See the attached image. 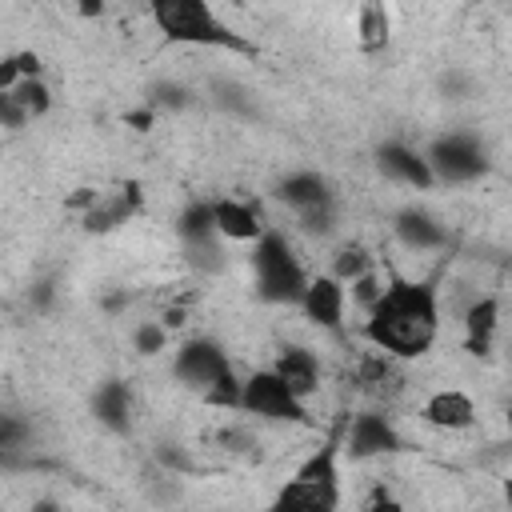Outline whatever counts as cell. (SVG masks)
Here are the masks:
<instances>
[{"label":"cell","mask_w":512,"mask_h":512,"mask_svg":"<svg viewBox=\"0 0 512 512\" xmlns=\"http://www.w3.org/2000/svg\"><path fill=\"white\" fill-rule=\"evenodd\" d=\"M440 332V300L428 280L388 276L384 296L364 320V336L376 344V352L396 360H416L436 344Z\"/></svg>","instance_id":"1"},{"label":"cell","mask_w":512,"mask_h":512,"mask_svg":"<svg viewBox=\"0 0 512 512\" xmlns=\"http://www.w3.org/2000/svg\"><path fill=\"white\" fill-rule=\"evenodd\" d=\"M152 20L160 28V36L168 44H192V48H228V52H248L252 56V44L228 28L212 4L204 0H156L152 4Z\"/></svg>","instance_id":"2"},{"label":"cell","mask_w":512,"mask_h":512,"mask_svg":"<svg viewBox=\"0 0 512 512\" xmlns=\"http://www.w3.org/2000/svg\"><path fill=\"white\" fill-rule=\"evenodd\" d=\"M252 272H256V292L268 304H300L308 292V280H312L300 268V260L292 256L288 240L272 228L252 248Z\"/></svg>","instance_id":"3"},{"label":"cell","mask_w":512,"mask_h":512,"mask_svg":"<svg viewBox=\"0 0 512 512\" xmlns=\"http://www.w3.org/2000/svg\"><path fill=\"white\" fill-rule=\"evenodd\" d=\"M240 412L260 416V420H276V424H308V404L300 396H292V388L272 372V368H256L244 380V404Z\"/></svg>","instance_id":"4"},{"label":"cell","mask_w":512,"mask_h":512,"mask_svg":"<svg viewBox=\"0 0 512 512\" xmlns=\"http://www.w3.org/2000/svg\"><path fill=\"white\" fill-rule=\"evenodd\" d=\"M428 164H432V176L436 184H468L476 176L488 172V156H484V144L472 136V132H448V136H436L428 144Z\"/></svg>","instance_id":"5"},{"label":"cell","mask_w":512,"mask_h":512,"mask_svg":"<svg viewBox=\"0 0 512 512\" xmlns=\"http://www.w3.org/2000/svg\"><path fill=\"white\" fill-rule=\"evenodd\" d=\"M232 368V360L224 356V348L208 336H196V340H184L180 352L172 356V376L196 392H208L224 372Z\"/></svg>","instance_id":"6"},{"label":"cell","mask_w":512,"mask_h":512,"mask_svg":"<svg viewBox=\"0 0 512 512\" xmlns=\"http://www.w3.org/2000/svg\"><path fill=\"white\" fill-rule=\"evenodd\" d=\"M376 164H380V172H384L388 180L408 184V188H416V192L436 188V176H432L428 156H424L420 148L404 144V140H384V144L376 148Z\"/></svg>","instance_id":"7"},{"label":"cell","mask_w":512,"mask_h":512,"mask_svg":"<svg viewBox=\"0 0 512 512\" xmlns=\"http://www.w3.org/2000/svg\"><path fill=\"white\" fill-rule=\"evenodd\" d=\"M264 512H340V484H320L292 472Z\"/></svg>","instance_id":"8"},{"label":"cell","mask_w":512,"mask_h":512,"mask_svg":"<svg viewBox=\"0 0 512 512\" xmlns=\"http://www.w3.org/2000/svg\"><path fill=\"white\" fill-rule=\"evenodd\" d=\"M400 432L392 428L388 416L380 412H360L352 424H348V436H344V452L352 460H372V456H388V452H400Z\"/></svg>","instance_id":"9"},{"label":"cell","mask_w":512,"mask_h":512,"mask_svg":"<svg viewBox=\"0 0 512 512\" xmlns=\"http://www.w3.org/2000/svg\"><path fill=\"white\" fill-rule=\"evenodd\" d=\"M344 308H348V288H344L336 276H312V280H308V292H304V300H300V312H304L316 328L340 332V328H344Z\"/></svg>","instance_id":"10"},{"label":"cell","mask_w":512,"mask_h":512,"mask_svg":"<svg viewBox=\"0 0 512 512\" xmlns=\"http://www.w3.org/2000/svg\"><path fill=\"white\" fill-rule=\"evenodd\" d=\"M140 200H144V192H140V184H136V180L120 184L116 192H104V196H100V204H96L92 212H84V216H80V220H84V232H112V228L128 224V216H136V212H140Z\"/></svg>","instance_id":"11"},{"label":"cell","mask_w":512,"mask_h":512,"mask_svg":"<svg viewBox=\"0 0 512 512\" xmlns=\"http://www.w3.org/2000/svg\"><path fill=\"white\" fill-rule=\"evenodd\" d=\"M212 212H216V232L220 240H236V244H256L268 228L260 220V212L248 204V200H236V196H220L212 200Z\"/></svg>","instance_id":"12"},{"label":"cell","mask_w":512,"mask_h":512,"mask_svg":"<svg viewBox=\"0 0 512 512\" xmlns=\"http://www.w3.org/2000/svg\"><path fill=\"white\" fill-rule=\"evenodd\" d=\"M272 372H276V376L292 388V396H300V400H308V396L320 388V360H316V352L304 348V344L280 348V356L272 360Z\"/></svg>","instance_id":"13"},{"label":"cell","mask_w":512,"mask_h":512,"mask_svg":"<svg viewBox=\"0 0 512 512\" xmlns=\"http://www.w3.org/2000/svg\"><path fill=\"white\" fill-rule=\"evenodd\" d=\"M420 416H424V424H432V428L464 432V428H472V420H476V404H472V396L460 392V388H440V392H432V396L424 400Z\"/></svg>","instance_id":"14"},{"label":"cell","mask_w":512,"mask_h":512,"mask_svg":"<svg viewBox=\"0 0 512 512\" xmlns=\"http://www.w3.org/2000/svg\"><path fill=\"white\" fill-rule=\"evenodd\" d=\"M392 232H396V240H400L404 248H412V252H432V248H444V244H448V228H444L432 212H424V208H404V212H396Z\"/></svg>","instance_id":"15"},{"label":"cell","mask_w":512,"mask_h":512,"mask_svg":"<svg viewBox=\"0 0 512 512\" xmlns=\"http://www.w3.org/2000/svg\"><path fill=\"white\" fill-rule=\"evenodd\" d=\"M276 200L288 204L296 216L308 212V208H320V204H332V184L320 176V172H288L280 184H276Z\"/></svg>","instance_id":"16"},{"label":"cell","mask_w":512,"mask_h":512,"mask_svg":"<svg viewBox=\"0 0 512 512\" xmlns=\"http://www.w3.org/2000/svg\"><path fill=\"white\" fill-rule=\"evenodd\" d=\"M496 328H500V300L496 296H476L464 308V352L488 356Z\"/></svg>","instance_id":"17"},{"label":"cell","mask_w":512,"mask_h":512,"mask_svg":"<svg viewBox=\"0 0 512 512\" xmlns=\"http://www.w3.org/2000/svg\"><path fill=\"white\" fill-rule=\"evenodd\" d=\"M92 412H96V420L108 428V432H128V424H132V392H128V384L124 380H104V384H96V392H92Z\"/></svg>","instance_id":"18"},{"label":"cell","mask_w":512,"mask_h":512,"mask_svg":"<svg viewBox=\"0 0 512 512\" xmlns=\"http://www.w3.org/2000/svg\"><path fill=\"white\" fill-rule=\"evenodd\" d=\"M356 40H360V52H368V56H376V52L388 48V40H392V16H388L384 4H364L360 8V16H356Z\"/></svg>","instance_id":"19"},{"label":"cell","mask_w":512,"mask_h":512,"mask_svg":"<svg viewBox=\"0 0 512 512\" xmlns=\"http://www.w3.org/2000/svg\"><path fill=\"white\" fill-rule=\"evenodd\" d=\"M176 232L184 236V244H204V240H220L216 232V212H212V200H192L180 220H176Z\"/></svg>","instance_id":"20"},{"label":"cell","mask_w":512,"mask_h":512,"mask_svg":"<svg viewBox=\"0 0 512 512\" xmlns=\"http://www.w3.org/2000/svg\"><path fill=\"white\" fill-rule=\"evenodd\" d=\"M340 444L336 440H328L324 448H316L308 460H300V468H296V476H304V480H320V484H340Z\"/></svg>","instance_id":"21"},{"label":"cell","mask_w":512,"mask_h":512,"mask_svg":"<svg viewBox=\"0 0 512 512\" xmlns=\"http://www.w3.org/2000/svg\"><path fill=\"white\" fill-rule=\"evenodd\" d=\"M8 96L28 112V120H40V116H48V112H52V92H48V84H44V80H20Z\"/></svg>","instance_id":"22"},{"label":"cell","mask_w":512,"mask_h":512,"mask_svg":"<svg viewBox=\"0 0 512 512\" xmlns=\"http://www.w3.org/2000/svg\"><path fill=\"white\" fill-rule=\"evenodd\" d=\"M364 272H372V256L360 248V244H348V248H340L336 252V260H332V272L328 276H336L344 288L352 284V280H360Z\"/></svg>","instance_id":"23"},{"label":"cell","mask_w":512,"mask_h":512,"mask_svg":"<svg viewBox=\"0 0 512 512\" xmlns=\"http://www.w3.org/2000/svg\"><path fill=\"white\" fill-rule=\"evenodd\" d=\"M200 396H204V404H212V408H240V404H244V380L228 368V372H224L208 392H200Z\"/></svg>","instance_id":"24"},{"label":"cell","mask_w":512,"mask_h":512,"mask_svg":"<svg viewBox=\"0 0 512 512\" xmlns=\"http://www.w3.org/2000/svg\"><path fill=\"white\" fill-rule=\"evenodd\" d=\"M164 344H168V328H164L160 320H140V324L132 328V348H136L140 356H160Z\"/></svg>","instance_id":"25"},{"label":"cell","mask_w":512,"mask_h":512,"mask_svg":"<svg viewBox=\"0 0 512 512\" xmlns=\"http://www.w3.org/2000/svg\"><path fill=\"white\" fill-rule=\"evenodd\" d=\"M156 112H184L188 104H192V92L184 88V84H176V80H160L156 88H152V100H148Z\"/></svg>","instance_id":"26"},{"label":"cell","mask_w":512,"mask_h":512,"mask_svg":"<svg viewBox=\"0 0 512 512\" xmlns=\"http://www.w3.org/2000/svg\"><path fill=\"white\" fill-rule=\"evenodd\" d=\"M300 228H304L308 236H332V232H336V200L300 212Z\"/></svg>","instance_id":"27"},{"label":"cell","mask_w":512,"mask_h":512,"mask_svg":"<svg viewBox=\"0 0 512 512\" xmlns=\"http://www.w3.org/2000/svg\"><path fill=\"white\" fill-rule=\"evenodd\" d=\"M348 292H352V304H360L364 312H372V308H376V300L384 296V280H380V276H376V268H372V272H364L360 280H352V284H348Z\"/></svg>","instance_id":"28"},{"label":"cell","mask_w":512,"mask_h":512,"mask_svg":"<svg viewBox=\"0 0 512 512\" xmlns=\"http://www.w3.org/2000/svg\"><path fill=\"white\" fill-rule=\"evenodd\" d=\"M0 124H4L8 132H20V128L28 124V112H24L8 92H0Z\"/></svg>","instance_id":"29"},{"label":"cell","mask_w":512,"mask_h":512,"mask_svg":"<svg viewBox=\"0 0 512 512\" xmlns=\"http://www.w3.org/2000/svg\"><path fill=\"white\" fill-rule=\"evenodd\" d=\"M16 64H20V76L24 80H44V64H40V56L36 52H16Z\"/></svg>","instance_id":"30"},{"label":"cell","mask_w":512,"mask_h":512,"mask_svg":"<svg viewBox=\"0 0 512 512\" xmlns=\"http://www.w3.org/2000/svg\"><path fill=\"white\" fill-rule=\"evenodd\" d=\"M124 124H128V128H136V132H148V128L156 124V108H152V104H144V108H132V112L124 116Z\"/></svg>","instance_id":"31"},{"label":"cell","mask_w":512,"mask_h":512,"mask_svg":"<svg viewBox=\"0 0 512 512\" xmlns=\"http://www.w3.org/2000/svg\"><path fill=\"white\" fill-rule=\"evenodd\" d=\"M368 512H404V504H400L392 492L376 488V492H372V504H368Z\"/></svg>","instance_id":"32"},{"label":"cell","mask_w":512,"mask_h":512,"mask_svg":"<svg viewBox=\"0 0 512 512\" xmlns=\"http://www.w3.org/2000/svg\"><path fill=\"white\" fill-rule=\"evenodd\" d=\"M444 92H456L452 100H464V96H468V80H464L460 72H448V76H444Z\"/></svg>","instance_id":"33"},{"label":"cell","mask_w":512,"mask_h":512,"mask_svg":"<svg viewBox=\"0 0 512 512\" xmlns=\"http://www.w3.org/2000/svg\"><path fill=\"white\" fill-rule=\"evenodd\" d=\"M28 512H64V504H56V500H48V496H44V500H36Z\"/></svg>","instance_id":"34"},{"label":"cell","mask_w":512,"mask_h":512,"mask_svg":"<svg viewBox=\"0 0 512 512\" xmlns=\"http://www.w3.org/2000/svg\"><path fill=\"white\" fill-rule=\"evenodd\" d=\"M124 304H128V296H124V292H116V296H108V300H104V312H120Z\"/></svg>","instance_id":"35"},{"label":"cell","mask_w":512,"mask_h":512,"mask_svg":"<svg viewBox=\"0 0 512 512\" xmlns=\"http://www.w3.org/2000/svg\"><path fill=\"white\" fill-rule=\"evenodd\" d=\"M104 12V4L96 0V4H80V16H100Z\"/></svg>","instance_id":"36"},{"label":"cell","mask_w":512,"mask_h":512,"mask_svg":"<svg viewBox=\"0 0 512 512\" xmlns=\"http://www.w3.org/2000/svg\"><path fill=\"white\" fill-rule=\"evenodd\" d=\"M504 504H508V508H512V476H508V480H504Z\"/></svg>","instance_id":"37"},{"label":"cell","mask_w":512,"mask_h":512,"mask_svg":"<svg viewBox=\"0 0 512 512\" xmlns=\"http://www.w3.org/2000/svg\"><path fill=\"white\" fill-rule=\"evenodd\" d=\"M504 416H508V428H512V404H508V412H504Z\"/></svg>","instance_id":"38"}]
</instances>
